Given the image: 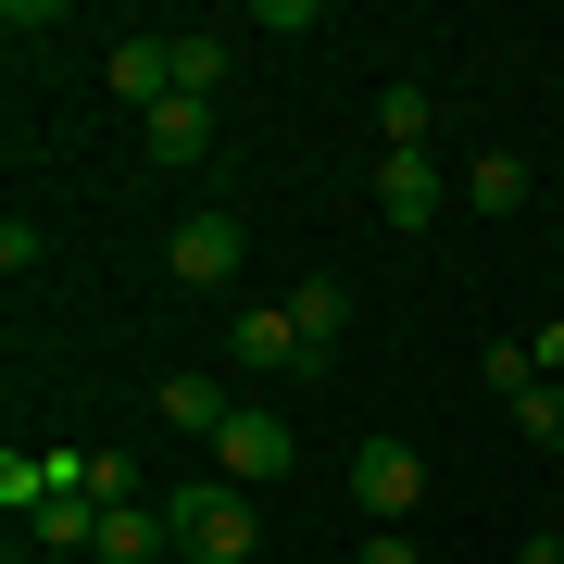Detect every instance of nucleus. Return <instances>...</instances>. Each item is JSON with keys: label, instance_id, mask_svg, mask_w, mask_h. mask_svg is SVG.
I'll return each mask as SVG.
<instances>
[{"label": "nucleus", "instance_id": "nucleus-13", "mask_svg": "<svg viewBox=\"0 0 564 564\" xmlns=\"http://www.w3.org/2000/svg\"><path fill=\"white\" fill-rule=\"evenodd\" d=\"M514 426H527L540 452H564V377H527V389H514Z\"/></svg>", "mask_w": 564, "mask_h": 564}, {"label": "nucleus", "instance_id": "nucleus-18", "mask_svg": "<svg viewBox=\"0 0 564 564\" xmlns=\"http://www.w3.org/2000/svg\"><path fill=\"white\" fill-rule=\"evenodd\" d=\"M527 351H540V377H564V314L540 326V339H527Z\"/></svg>", "mask_w": 564, "mask_h": 564}, {"label": "nucleus", "instance_id": "nucleus-8", "mask_svg": "<svg viewBox=\"0 0 564 564\" xmlns=\"http://www.w3.org/2000/svg\"><path fill=\"white\" fill-rule=\"evenodd\" d=\"M226 351L263 364V377H276V364H302V377H314V351H302V326H289V302H251L239 326H226Z\"/></svg>", "mask_w": 564, "mask_h": 564}, {"label": "nucleus", "instance_id": "nucleus-19", "mask_svg": "<svg viewBox=\"0 0 564 564\" xmlns=\"http://www.w3.org/2000/svg\"><path fill=\"white\" fill-rule=\"evenodd\" d=\"M176 564H202V552H176Z\"/></svg>", "mask_w": 564, "mask_h": 564}, {"label": "nucleus", "instance_id": "nucleus-2", "mask_svg": "<svg viewBox=\"0 0 564 564\" xmlns=\"http://www.w3.org/2000/svg\"><path fill=\"white\" fill-rule=\"evenodd\" d=\"M351 502L377 514V527H402V514L426 502V452H414V440H364V452H351Z\"/></svg>", "mask_w": 564, "mask_h": 564}, {"label": "nucleus", "instance_id": "nucleus-6", "mask_svg": "<svg viewBox=\"0 0 564 564\" xmlns=\"http://www.w3.org/2000/svg\"><path fill=\"white\" fill-rule=\"evenodd\" d=\"M289 326H302V351H314V377H326L339 339H351V289L339 276H302V289H289Z\"/></svg>", "mask_w": 564, "mask_h": 564}, {"label": "nucleus", "instance_id": "nucleus-15", "mask_svg": "<svg viewBox=\"0 0 564 564\" xmlns=\"http://www.w3.org/2000/svg\"><path fill=\"white\" fill-rule=\"evenodd\" d=\"M226 88V39H176V101H214Z\"/></svg>", "mask_w": 564, "mask_h": 564}, {"label": "nucleus", "instance_id": "nucleus-17", "mask_svg": "<svg viewBox=\"0 0 564 564\" xmlns=\"http://www.w3.org/2000/svg\"><path fill=\"white\" fill-rule=\"evenodd\" d=\"M351 564H426V552H414V540H389V527H377V540H364Z\"/></svg>", "mask_w": 564, "mask_h": 564}, {"label": "nucleus", "instance_id": "nucleus-3", "mask_svg": "<svg viewBox=\"0 0 564 564\" xmlns=\"http://www.w3.org/2000/svg\"><path fill=\"white\" fill-rule=\"evenodd\" d=\"M214 452H226V477H239V489H276L289 464H302L289 414H263V402H239V414H226V426H214Z\"/></svg>", "mask_w": 564, "mask_h": 564}, {"label": "nucleus", "instance_id": "nucleus-16", "mask_svg": "<svg viewBox=\"0 0 564 564\" xmlns=\"http://www.w3.org/2000/svg\"><path fill=\"white\" fill-rule=\"evenodd\" d=\"M477 377H489V389H502V402H514V389L540 377V351H527V339H489V351H477Z\"/></svg>", "mask_w": 564, "mask_h": 564}, {"label": "nucleus", "instance_id": "nucleus-10", "mask_svg": "<svg viewBox=\"0 0 564 564\" xmlns=\"http://www.w3.org/2000/svg\"><path fill=\"white\" fill-rule=\"evenodd\" d=\"M139 151H151V163H202V151H214V101H163V113H139Z\"/></svg>", "mask_w": 564, "mask_h": 564}, {"label": "nucleus", "instance_id": "nucleus-5", "mask_svg": "<svg viewBox=\"0 0 564 564\" xmlns=\"http://www.w3.org/2000/svg\"><path fill=\"white\" fill-rule=\"evenodd\" d=\"M239 251H251V239H239V214H188L176 239H163V263H176L188 289H226V276H239Z\"/></svg>", "mask_w": 564, "mask_h": 564}, {"label": "nucleus", "instance_id": "nucleus-4", "mask_svg": "<svg viewBox=\"0 0 564 564\" xmlns=\"http://www.w3.org/2000/svg\"><path fill=\"white\" fill-rule=\"evenodd\" d=\"M88 564H176V514H163V502H101Z\"/></svg>", "mask_w": 564, "mask_h": 564}, {"label": "nucleus", "instance_id": "nucleus-14", "mask_svg": "<svg viewBox=\"0 0 564 564\" xmlns=\"http://www.w3.org/2000/svg\"><path fill=\"white\" fill-rule=\"evenodd\" d=\"M51 489H63V464H39V452H0V502H13V514H39Z\"/></svg>", "mask_w": 564, "mask_h": 564}, {"label": "nucleus", "instance_id": "nucleus-1", "mask_svg": "<svg viewBox=\"0 0 564 564\" xmlns=\"http://www.w3.org/2000/svg\"><path fill=\"white\" fill-rule=\"evenodd\" d=\"M176 552H202V564H251L263 552V527H251V489L239 477H202V489H176Z\"/></svg>", "mask_w": 564, "mask_h": 564}, {"label": "nucleus", "instance_id": "nucleus-9", "mask_svg": "<svg viewBox=\"0 0 564 564\" xmlns=\"http://www.w3.org/2000/svg\"><path fill=\"white\" fill-rule=\"evenodd\" d=\"M151 402H163V426H188V440H214V426L239 414V402H226V377H202V364H176V377H163Z\"/></svg>", "mask_w": 564, "mask_h": 564}, {"label": "nucleus", "instance_id": "nucleus-11", "mask_svg": "<svg viewBox=\"0 0 564 564\" xmlns=\"http://www.w3.org/2000/svg\"><path fill=\"white\" fill-rule=\"evenodd\" d=\"M464 202H477V214H514L527 202V163L514 151H477V163H464Z\"/></svg>", "mask_w": 564, "mask_h": 564}, {"label": "nucleus", "instance_id": "nucleus-7", "mask_svg": "<svg viewBox=\"0 0 564 564\" xmlns=\"http://www.w3.org/2000/svg\"><path fill=\"white\" fill-rule=\"evenodd\" d=\"M377 214L414 239V226L440 214V163H426V151H389V163H377Z\"/></svg>", "mask_w": 564, "mask_h": 564}, {"label": "nucleus", "instance_id": "nucleus-12", "mask_svg": "<svg viewBox=\"0 0 564 564\" xmlns=\"http://www.w3.org/2000/svg\"><path fill=\"white\" fill-rule=\"evenodd\" d=\"M377 126H389V151H426V76H389L377 88Z\"/></svg>", "mask_w": 564, "mask_h": 564}]
</instances>
